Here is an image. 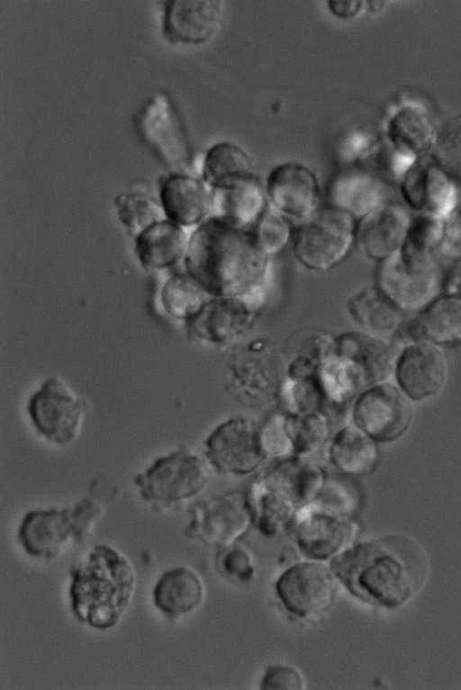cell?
Here are the masks:
<instances>
[{
	"instance_id": "obj_25",
	"label": "cell",
	"mask_w": 461,
	"mask_h": 690,
	"mask_svg": "<svg viewBox=\"0 0 461 690\" xmlns=\"http://www.w3.org/2000/svg\"><path fill=\"white\" fill-rule=\"evenodd\" d=\"M269 207L256 176L212 189V216L240 229L250 230Z\"/></svg>"
},
{
	"instance_id": "obj_29",
	"label": "cell",
	"mask_w": 461,
	"mask_h": 690,
	"mask_svg": "<svg viewBox=\"0 0 461 690\" xmlns=\"http://www.w3.org/2000/svg\"><path fill=\"white\" fill-rule=\"evenodd\" d=\"M346 309L360 330L383 338L394 337L408 317L375 285L348 297Z\"/></svg>"
},
{
	"instance_id": "obj_40",
	"label": "cell",
	"mask_w": 461,
	"mask_h": 690,
	"mask_svg": "<svg viewBox=\"0 0 461 690\" xmlns=\"http://www.w3.org/2000/svg\"><path fill=\"white\" fill-rule=\"evenodd\" d=\"M304 679L294 667L286 665H276L268 667L261 681V688L266 690L276 689H303Z\"/></svg>"
},
{
	"instance_id": "obj_3",
	"label": "cell",
	"mask_w": 461,
	"mask_h": 690,
	"mask_svg": "<svg viewBox=\"0 0 461 690\" xmlns=\"http://www.w3.org/2000/svg\"><path fill=\"white\" fill-rule=\"evenodd\" d=\"M69 576L70 608L77 620L98 630L116 627L136 589L131 562L113 547L100 544L70 568Z\"/></svg>"
},
{
	"instance_id": "obj_31",
	"label": "cell",
	"mask_w": 461,
	"mask_h": 690,
	"mask_svg": "<svg viewBox=\"0 0 461 690\" xmlns=\"http://www.w3.org/2000/svg\"><path fill=\"white\" fill-rule=\"evenodd\" d=\"M200 174L212 189L255 176L248 153L230 142L218 143L206 152Z\"/></svg>"
},
{
	"instance_id": "obj_4",
	"label": "cell",
	"mask_w": 461,
	"mask_h": 690,
	"mask_svg": "<svg viewBox=\"0 0 461 690\" xmlns=\"http://www.w3.org/2000/svg\"><path fill=\"white\" fill-rule=\"evenodd\" d=\"M396 352L385 338L362 330L334 336L323 370V383L336 404L348 407L363 390L387 382Z\"/></svg>"
},
{
	"instance_id": "obj_16",
	"label": "cell",
	"mask_w": 461,
	"mask_h": 690,
	"mask_svg": "<svg viewBox=\"0 0 461 690\" xmlns=\"http://www.w3.org/2000/svg\"><path fill=\"white\" fill-rule=\"evenodd\" d=\"M265 191L269 207L297 223L303 222L321 208L319 181L307 166L286 161L268 173Z\"/></svg>"
},
{
	"instance_id": "obj_8",
	"label": "cell",
	"mask_w": 461,
	"mask_h": 690,
	"mask_svg": "<svg viewBox=\"0 0 461 690\" xmlns=\"http://www.w3.org/2000/svg\"><path fill=\"white\" fill-rule=\"evenodd\" d=\"M231 395L251 408L267 406L281 399L286 359L267 339H254L238 346L228 361Z\"/></svg>"
},
{
	"instance_id": "obj_23",
	"label": "cell",
	"mask_w": 461,
	"mask_h": 690,
	"mask_svg": "<svg viewBox=\"0 0 461 690\" xmlns=\"http://www.w3.org/2000/svg\"><path fill=\"white\" fill-rule=\"evenodd\" d=\"M295 519L299 546L314 558L322 559L337 553L356 530L351 520L312 503L301 508Z\"/></svg>"
},
{
	"instance_id": "obj_37",
	"label": "cell",
	"mask_w": 461,
	"mask_h": 690,
	"mask_svg": "<svg viewBox=\"0 0 461 690\" xmlns=\"http://www.w3.org/2000/svg\"><path fill=\"white\" fill-rule=\"evenodd\" d=\"M429 154L451 177L461 182V115L438 128Z\"/></svg>"
},
{
	"instance_id": "obj_2",
	"label": "cell",
	"mask_w": 461,
	"mask_h": 690,
	"mask_svg": "<svg viewBox=\"0 0 461 690\" xmlns=\"http://www.w3.org/2000/svg\"><path fill=\"white\" fill-rule=\"evenodd\" d=\"M334 571L356 596L392 609L406 603L422 588L429 566L417 542L388 535L348 550L334 562Z\"/></svg>"
},
{
	"instance_id": "obj_10",
	"label": "cell",
	"mask_w": 461,
	"mask_h": 690,
	"mask_svg": "<svg viewBox=\"0 0 461 690\" xmlns=\"http://www.w3.org/2000/svg\"><path fill=\"white\" fill-rule=\"evenodd\" d=\"M375 285L403 313L414 315L442 293L443 273L435 260L397 253L378 263Z\"/></svg>"
},
{
	"instance_id": "obj_18",
	"label": "cell",
	"mask_w": 461,
	"mask_h": 690,
	"mask_svg": "<svg viewBox=\"0 0 461 690\" xmlns=\"http://www.w3.org/2000/svg\"><path fill=\"white\" fill-rule=\"evenodd\" d=\"M335 579L324 565L303 562L287 569L276 582V593L291 612L309 617L325 610L335 593Z\"/></svg>"
},
{
	"instance_id": "obj_12",
	"label": "cell",
	"mask_w": 461,
	"mask_h": 690,
	"mask_svg": "<svg viewBox=\"0 0 461 690\" xmlns=\"http://www.w3.org/2000/svg\"><path fill=\"white\" fill-rule=\"evenodd\" d=\"M203 446V455L212 471L221 474L245 476L267 460L260 426L243 416H232L217 424L205 437Z\"/></svg>"
},
{
	"instance_id": "obj_15",
	"label": "cell",
	"mask_w": 461,
	"mask_h": 690,
	"mask_svg": "<svg viewBox=\"0 0 461 690\" xmlns=\"http://www.w3.org/2000/svg\"><path fill=\"white\" fill-rule=\"evenodd\" d=\"M259 310L240 298L210 297L199 313L187 321V336L211 346L227 345L256 325Z\"/></svg>"
},
{
	"instance_id": "obj_43",
	"label": "cell",
	"mask_w": 461,
	"mask_h": 690,
	"mask_svg": "<svg viewBox=\"0 0 461 690\" xmlns=\"http://www.w3.org/2000/svg\"><path fill=\"white\" fill-rule=\"evenodd\" d=\"M330 11L339 18H351L357 15L364 7V1L359 0H330L327 2Z\"/></svg>"
},
{
	"instance_id": "obj_11",
	"label": "cell",
	"mask_w": 461,
	"mask_h": 690,
	"mask_svg": "<svg viewBox=\"0 0 461 690\" xmlns=\"http://www.w3.org/2000/svg\"><path fill=\"white\" fill-rule=\"evenodd\" d=\"M413 402L387 382L360 391L349 406L350 422L377 444L401 439L414 419Z\"/></svg>"
},
{
	"instance_id": "obj_28",
	"label": "cell",
	"mask_w": 461,
	"mask_h": 690,
	"mask_svg": "<svg viewBox=\"0 0 461 690\" xmlns=\"http://www.w3.org/2000/svg\"><path fill=\"white\" fill-rule=\"evenodd\" d=\"M189 235L185 228L167 218L159 220L134 238L136 256L146 269L172 268L184 261Z\"/></svg>"
},
{
	"instance_id": "obj_27",
	"label": "cell",
	"mask_w": 461,
	"mask_h": 690,
	"mask_svg": "<svg viewBox=\"0 0 461 690\" xmlns=\"http://www.w3.org/2000/svg\"><path fill=\"white\" fill-rule=\"evenodd\" d=\"M203 598L204 585L201 577L186 566L164 572L152 591L154 606L170 620L192 613L201 606Z\"/></svg>"
},
{
	"instance_id": "obj_36",
	"label": "cell",
	"mask_w": 461,
	"mask_h": 690,
	"mask_svg": "<svg viewBox=\"0 0 461 690\" xmlns=\"http://www.w3.org/2000/svg\"><path fill=\"white\" fill-rule=\"evenodd\" d=\"M250 230L258 246L271 259L291 245L294 226L269 207Z\"/></svg>"
},
{
	"instance_id": "obj_32",
	"label": "cell",
	"mask_w": 461,
	"mask_h": 690,
	"mask_svg": "<svg viewBox=\"0 0 461 690\" xmlns=\"http://www.w3.org/2000/svg\"><path fill=\"white\" fill-rule=\"evenodd\" d=\"M210 296L186 272L174 274L162 285L159 300L172 318L186 323L202 309Z\"/></svg>"
},
{
	"instance_id": "obj_22",
	"label": "cell",
	"mask_w": 461,
	"mask_h": 690,
	"mask_svg": "<svg viewBox=\"0 0 461 690\" xmlns=\"http://www.w3.org/2000/svg\"><path fill=\"white\" fill-rule=\"evenodd\" d=\"M403 344L426 341L440 347L461 345V298L441 293L408 316L394 336Z\"/></svg>"
},
{
	"instance_id": "obj_41",
	"label": "cell",
	"mask_w": 461,
	"mask_h": 690,
	"mask_svg": "<svg viewBox=\"0 0 461 690\" xmlns=\"http://www.w3.org/2000/svg\"><path fill=\"white\" fill-rule=\"evenodd\" d=\"M225 570L240 579H249L253 573L251 559L248 553L240 548H235L226 554L223 559Z\"/></svg>"
},
{
	"instance_id": "obj_6",
	"label": "cell",
	"mask_w": 461,
	"mask_h": 690,
	"mask_svg": "<svg viewBox=\"0 0 461 690\" xmlns=\"http://www.w3.org/2000/svg\"><path fill=\"white\" fill-rule=\"evenodd\" d=\"M104 512L103 506L90 497L61 508L34 509L21 520L17 539L28 556L53 561L72 543L88 538Z\"/></svg>"
},
{
	"instance_id": "obj_35",
	"label": "cell",
	"mask_w": 461,
	"mask_h": 690,
	"mask_svg": "<svg viewBox=\"0 0 461 690\" xmlns=\"http://www.w3.org/2000/svg\"><path fill=\"white\" fill-rule=\"evenodd\" d=\"M444 220L424 214H412L405 239L399 251L419 260L435 258L443 235Z\"/></svg>"
},
{
	"instance_id": "obj_39",
	"label": "cell",
	"mask_w": 461,
	"mask_h": 690,
	"mask_svg": "<svg viewBox=\"0 0 461 690\" xmlns=\"http://www.w3.org/2000/svg\"><path fill=\"white\" fill-rule=\"evenodd\" d=\"M438 253L452 262L461 259V202L444 219L443 235Z\"/></svg>"
},
{
	"instance_id": "obj_26",
	"label": "cell",
	"mask_w": 461,
	"mask_h": 690,
	"mask_svg": "<svg viewBox=\"0 0 461 690\" xmlns=\"http://www.w3.org/2000/svg\"><path fill=\"white\" fill-rule=\"evenodd\" d=\"M437 130L423 105L405 100L395 106L388 115L384 134L396 148L420 157L430 152Z\"/></svg>"
},
{
	"instance_id": "obj_9",
	"label": "cell",
	"mask_w": 461,
	"mask_h": 690,
	"mask_svg": "<svg viewBox=\"0 0 461 690\" xmlns=\"http://www.w3.org/2000/svg\"><path fill=\"white\" fill-rule=\"evenodd\" d=\"M357 221L328 206L294 226L291 248L305 269L328 271L339 265L356 245Z\"/></svg>"
},
{
	"instance_id": "obj_21",
	"label": "cell",
	"mask_w": 461,
	"mask_h": 690,
	"mask_svg": "<svg viewBox=\"0 0 461 690\" xmlns=\"http://www.w3.org/2000/svg\"><path fill=\"white\" fill-rule=\"evenodd\" d=\"M412 214L403 205L388 202L357 221L356 245L367 259L381 263L401 249Z\"/></svg>"
},
{
	"instance_id": "obj_14",
	"label": "cell",
	"mask_w": 461,
	"mask_h": 690,
	"mask_svg": "<svg viewBox=\"0 0 461 690\" xmlns=\"http://www.w3.org/2000/svg\"><path fill=\"white\" fill-rule=\"evenodd\" d=\"M393 375L397 386L412 402L429 400L447 384V355L442 347L429 342L403 344L396 354Z\"/></svg>"
},
{
	"instance_id": "obj_17",
	"label": "cell",
	"mask_w": 461,
	"mask_h": 690,
	"mask_svg": "<svg viewBox=\"0 0 461 690\" xmlns=\"http://www.w3.org/2000/svg\"><path fill=\"white\" fill-rule=\"evenodd\" d=\"M251 520L246 496L229 493L195 503L185 534L207 543L229 542L245 531Z\"/></svg>"
},
{
	"instance_id": "obj_30",
	"label": "cell",
	"mask_w": 461,
	"mask_h": 690,
	"mask_svg": "<svg viewBox=\"0 0 461 690\" xmlns=\"http://www.w3.org/2000/svg\"><path fill=\"white\" fill-rule=\"evenodd\" d=\"M327 458L339 473L353 477L371 474L379 461L377 443L351 422L329 440Z\"/></svg>"
},
{
	"instance_id": "obj_24",
	"label": "cell",
	"mask_w": 461,
	"mask_h": 690,
	"mask_svg": "<svg viewBox=\"0 0 461 690\" xmlns=\"http://www.w3.org/2000/svg\"><path fill=\"white\" fill-rule=\"evenodd\" d=\"M390 197V184L366 168L343 170L327 189L329 206L348 213L357 221L391 202Z\"/></svg>"
},
{
	"instance_id": "obj_7",
	"label": "cell",
	"mask_w": 461,
	"mask_h": 690,
	"mask_svg": "<svg viewBox=\"0 0 461 690\" xmlns=\"http://www.w3.org/2000/svg\"><path fill=\"white\" fill-rule=\"evenodd\" d=\"M92 410L91 400L59 375H50L29 396L25 411L30 425L47 443H76Z\"/></svg>"
},
{
	"instance_id": "obj_5",
	"label": "cell",
	"mask_w": 461,
	"mask_h": 690,
	"mask_svg": "<svg viewBox=\"0 0 461 690\" xmlns=\"http://www.w3.org/2000/svg\"><path fill=\"white\" fill-rule=\"evenodd\" d=\"M212 469L203 454L185 446L156 456L133 478L140 498L158 512L177 510L203 492Z\"/></svg>"
},
{
	"instance_id": "obj_38",
	"label": "cell",
	"mask_w": 461,
	"mask_h": 690,
	"mask_svg": "<svg viewBox=\"0 0 461 690\" xmlns=\"http://www.w3.org/2000/svg\"><path fill=\"white\" fill-rule=\"evenodd\" d=\"M261 443L267 460L276 461L294 456L292 441L285 426V413L269 417L260 426Z\"/></svg>"
},
{
	"instance_id": "obj_42",
	"label": "cell",
	"mask_w": 461,
	"mask_h": 690,
	"mask_svg": "<svg viewBox=\"0 0 461 690\" xmlns=\"http://www.w3.org/2000/svg\"><path fill=\"white\" fill-rule=\"evenodd\" d=\"M442 293L461 298V259L454 261L443 273Z\"/></svg>"
},
{
	"instance_id": "obj_13",
	"label": "cell",
	"mask_w": 461,
	"mask_h": 690,
	"mask_svg": "<svg viewBox=\"0 0 461 690\" xmlns=\"http://www.w3.org/2000/svg\"><path fill=\"white\" fill-rule=\"evenodd\" d=\"M397 185L404 206L413 214L444 220L460 201L458 182L429 153L418 157Z\"/></svg>"
},
{
	"instance_id": "obj_20",
	"label": "cell",
	"mask_w": 461,
	"mask_h": 690,
	"mask_svg": "<svg viewBox=\"0 0 461 690\" xmlns=\"http://www.w3.org/2000/svg\"><path fill=\"white\" fill-rule=\"evenodd\" d=\"M158 198L166 218L185 229L212 216V189L201 177L183 171L166 176Z\"/></svg>"
},
{
	"instance_id": "obj_34",
	"label": "cell",
	"mask_w": 461,
	"mask_h": 690,
	"mask_svg": "<svg viewBox=\"0 0 461 690\" xmlns=\"http://www.w3.org/2000/svg\"><path fill=\"white\" fill-rule=\"evenodd\" d=\"M119 221L134 238L154 223L166 218L159 201L140 192H125L114 198Z\"/></svg>"
},
{
	"instance_id": "obj_33",
	"label": "cell",
	"mask_w": 461,
	"mask_h": 690,
	"mask_svg": "<svg viewBox=\"0 0 461 690\" xmlns=\"http://www.w3.org/2000/svg\"><path fill=\"white\" fill-rule=\"evenodd\" d=\"M294 456L312 457L330 440L329 416L318 409L285 412Z\"/></svg>"
},
{
	"instance_id": "obj_19",
	"label": "cell",
	"mask_w": 461,
	"mask_h": 690,
	"mask_svg": "<svg viewBox=\"0 0 461 690\" xmlns=\"http://www.w3.org/2000/svg\"><path fill=\"white\" fill-rule=\"evenodd\" d=\"M222 13V2L218 0L164 1L163 34L174 44L205 43L218 32Z\"/></svg>"
},
{
	"instance_id": "obj_1",
	"label": "cell",
	"mask_w": 461,
	"mask_h": 690,
	"mask_svg": "<svg viewBox=\"0 0 461 690\" xmlns=\"http://www.w3.org/2000/svg\"><path fill=\"white\" fill-rule=\"evenodd\" d=\"M270 260L251 230L212 216L190 233L183 262L185 272L210 297L240 298L260 309L266 300Z\"/></svg>"
}]
</instances>
